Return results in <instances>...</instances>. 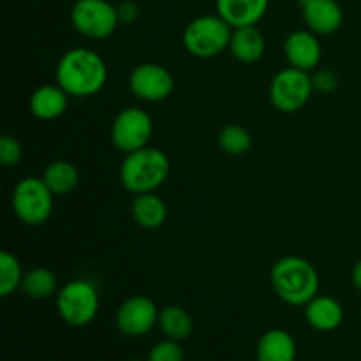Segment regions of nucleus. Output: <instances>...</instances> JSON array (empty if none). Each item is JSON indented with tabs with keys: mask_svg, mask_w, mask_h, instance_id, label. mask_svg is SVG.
<instances>
[{
	"mask_svg": "<svg viewBox=\"0 0 361 361\" xmlns=\"http://www.w3.org/2000/svg\"><path fill=\"white\" fill-rule=\"evenodd\" d=\"M55 80L69 97L83 99L99 94L108 81V66L95 49L73 48L60 56Z\"/></svg>",
	"mask_w": 361,
	"mask_h": 361,
	"instance_id": "1",
	"label": "nucleus"
},
{
	"mask_svg": "<svg viewBox=\"0 0 361 361\" xmlns=\"http://www.w3.org/2000/svg\"><path fill=\"white\" fill-rule=\"evenodd\" d=\"M271 288L291 307H305L319 293V274L310 261L300 256H284L271 267Z\"/></svg>",
	"mask_w": 361,
	"mask_h": 361,
	"instance_id": "2",
	"label": "nucleus"
},
{
	"mask_svg": "<svg viewBox=\"0 0 361 361\" xmlns=\"http://www.w3.org/2000/svg\"><path fill=\"white\" fill-rule=\"evenodd\" d=\"M171 171L169 157L161 148L145 147L141 150L126 154L120 164V183L127 192H155L168 180Z\"/></svg>",
	"mask_w": 361,
	"mask_h": 361,
	"instance_id": "3",
	"label": "nucleus"
},
{
	"mask_svg": "<svg viewBox=\"0 0 361 361\" xmlns=\"http://www.w3.org/2000/svg\"><path fill=\"white\" fill-rule=\"evenodd\" d=\"M233 27L219 14H203L189 21L182 34V44L196 59H215L229 49Z\"/></svg>",
	"mask_w": 361,
	"mask_h": 361,
	"instance_id": "4",
	"label": "nucleus"
},
{
	"mask_svg": "<svg viewBox=\"0 0 361 361\" xmlns=\"http://www.w3.org/2000/svg\"><path fill=\"white\" fill-rule=\"evenodd\" d=\"M101 298L99 291L90 281L76 279L56 293V312L60 319L73 328H83L97 317Z\"/></svg>",
	"mask_w": 361,
	"mask_h": 361,
	"instance_id": "5",
	"label": "nucleus"
},
{
	"mask_svg": "<svg viewBox=\"0 0 361 361\" xmlns=\"http://www.w3.org/2000/svg\"><path fill=\"white\" fill-rule=\"evenodd\" d=\"M51 190L44 183L42 176H25L14 185L11 196V207L18 221L25 226H42L53 214Z\"/></svg>",
	"mask_w": 361,
	"mask_h": 361,
	"instance_id": "6",
	"label": "nucleus"
},
{
	"mask_svg": "<svg viewBox=\"0 0 361 361\" xmlns=\"http://www.w3.org/2000/svg\"><path fill=\"white\" fill-rule=\"evenodd\" d=\"M270 101L281 113H296L310 101L314 94L312 74L296 67L281 69L270 83Z\"/></svg>",
	"mask_w": 361,
	"mask_h": 361,
	"instance_id": "7",
	"label": "nucleus"
},
{
	"mask_svg": "<svg viewBox=\"0 0 361 361\" xmlns=\"http://www.w3.org/2000/svg\"><path fill=\"white\" fill-rule=\"evenodd\" d=\"M71 23L83 37L108 39L120 25L118 11L108 0H76L71 7Z\"/></svg>",
	"mask_w": 361,
	"mask_h": 361,
	"instance_id": "8",
	"label": "nucleus"
},
{
	"mask_svg": "<svg viewBox=\"0 0 361 361\" xmlns=\"http://www.w3.org/2000/svg\"><path fill=\"white\" fill-rule=\"evenodd\" d=\"M154 136V120L137 106L123 108L111 123V143L123 154L148 147Z\"/></svg>",
	"mask_w": 361,
	"mask_h": 361,
	"instance_id": "9",
	"label": "nucleus"
},
{
	"mask_svg": "<svg viewBox=\"0 0 361 361\" xmlns=\"http://www.w3.org/2000/svg\"><path fill=\"white\" fill-rule=\"evenodd\" d=\"M129 88L140 101L161 102L175 90V78L161 63L145 62L130 71Z\"/></svg>",
	"mask_w": 361,
	"mask_h": 361,
	"instance_id": "10",
	"label": "nucleus"
},
{
	"mask_svg": "<svg viewBox=\"0 0 361 361\" xmlns=\"http://www.w3.org/2000/svg\"><path fill=\"white\" fill-rule=\"evenodd\" d=\"M116 328L126 337H145L159 323V309L148 296L134 295L120 303L116 310Z\"/></svg>",
	"mask_w": 361,
	"mask_h": 361,
	"instance_id": "11",
	"label": "nucleus"
},
{
	"mask_svg": "<svg viewBox=\"0 0 361 361\" xmlns=\"http://www.w3.org/2000/svg\"><path fill=\"white\" fill-rule=\"evenodd\" d=\"M284 53L289 66L296 69L312 73L319 67L321 59H323V48L314 32L295 30L286 37Z\"/></svg>",
	"mask_w": 361,
	"mask_h": 361,
	"instance_id": "12",
	"label": "nucleus"
},
{
	"mask_svg": "<svg viewBox=\"0 0 361 361\" xmlns=\"http://www.w3.org/2000/svg\"><path fill=\"white\" fill-rule=\"evenodd\" d=\"M303 21L316 35L335 34L342 27L344 11L337 0H302Z\"/></svg>",
	"mask_w": 361,
	"mask_h": 361,
	"instance_id": "13",
	"label": "nucleus"
},
{
	"mask_svg": "<svg viewBox=\"0 0 361 361\" xmlns=\"http://www.w3.org/2000/svg\"><path fill=\"white\" fill-rule=\"evenodd\" d=\"M305 321L316 331H335L344 321V307L337 298L317 295L303 307Z\"/></svg>",
	"mask_w": 361,
	"mask_h": 361,
	"instance_id": "14",
	"label": "nucleus"
},
{
	"mask_svg": "<svg viewBox=\"0 0 361 361\" xmlns=\"http://www.w3.org/2000/svg\"><path fill=\"white\" fill-rule=\"evenodd\" d=\"M270 0H215L217 14L233 28L257 25L267 14Z\"/></svg>",
	"mask_w": 361,
	"mask_h": 361,
	"instance_id": "15",
	"label": "nucleus"
},
{
	"mask_svg": "<svg viewBox=\"0 0 361 361\" xmlns=\"http://www.w3.org/2000/svg\"><path fill=\"white\" fill-rule=\"evenodd\" d=\"M67 104H69V95L59 83L42 85V87L35 88L28 101L32 115L44 122L62 116L66 113Z\"/></svg>",
	"mask_w": 361,
	"mask_h": 361,
	"instance_id": "16",
	"label": "nucleus"
},
{
	"mask_svg": "<svg viewBox=\"0 0 361 361\" xmlns=\"http://www.w3.org/2000/svg\"><path fill=\"white\" fill-rule=\"evenodd\" d=\"M296 355L298 348L295 337L282 328H271L264 331L257 341V361H296Z\"/></svg>",
	"mask_w": 361,
	"mask_h": 361,
	"instance_id": "17",
	"label": "nucleus"
},
{
	"mask_svg": "<svg viewBox=\"0 0 361 361\" xmlns=\"http://www.w3.org/2000/svg\"><path fill=\"white\" fill-rule=\"evenodd\" d=\"M229 51L238 62L256 63L263 59L264 51H267V41L256 25L233 28Z\"/></svg>",
	"mask_w": 361,
	"mask_h": 361,
	"instance_id": "18",
	"label": "nucleus"
},
{
	"mask_svg": "<svg viewBox=\"0 0 361 361\" xmlns=\"http://www.w3.org/2000/svg\"><path fill=\"white\" fill-rule=\"evenodd\" d=\"M134 222L143 229H159L168 219V207L155 192L137 194L130 204Z\"/></svg>",
	"mask_w": 361,
	"mask_h": 361,
	"instance_id": "19",
	"label": "nucleus"
},
{
	"mask_svg": "<svg viewBox=\"0 0 361 361\" xmlns=\"http://www.w3.org/2000/svg\"><path fill=\"white\" fill-rule=\"evenodd\" d=\"M42 180L53 192V196L62 197L76 189L78 182H80V173L73 162L59 159V161H53L46 166Z\"/></svg>",
	"mask_w": 361,
	"mask_h": 361,
	"instance_id": "20",
	"label": "nucleus"
},
{
	"mask_svg": "<svg viewBox=\"0 0 361 361\" xmlns=\"http://www.w3.org/2000/svg\"><path fill=\"white\" fill-rule=\"evenodd\" d=\"M157 326L166 338L183 342L192 335L194 321L190 314L180 305H166L159 310Z\"/></svg>",
	"mask_w": 361,
	"mask_h": 361,
	"instance_id": "21",
	"label": "nucleus"
},
{
	"mask_svg": "<svg viewBox=\"0 0 361 361\" xmlns=\"http://www.w3.org/2000/svg\"><path fill=\"white\" fill-rule=\"evenodd\" d=\"M59 289V281L51 270L35 267L25 271L20 291L32 300H48L51 296H56Z\"/></svg>",
	"mask_w": 361,
	"mask_h": 361,
	"instance_id": "22",
	"label": "nucleus"
},
{
	"mask_svg": "<svg viewBox=\"0 0 361 361\" xmlns=\"http://www.w3.org/2000/svg\"><path fill=\"white\" fill-rule=\"evenodd\" d=\"M219 147L224 154L238 157V155H245L247 152L252 148V134L245 129V127L238 126V123H229V126L222 127L219 133Z\"/></svg>",
	"mask_w": 361,
	"mask_h": 361,
	"instance_id": "23",
	"label": "nucleus"
},
{
	"mask_svg": "<svg viewBox=\"0 0 361 361\" xmlns=\"http://www.w3.org/2000/svg\"><path fill=\"white\" fill-rule=\"evenodd\" d=\"M23 268H21L20 259L9 250L0 252V296L7 298L14 291L21 288L23 281Z\"/></svg>",
	"mask_w": 361,
	"mask_h": 361,
	"instance_id": "24",
	"label": "nucleus"
},
{
	"mask_svg": "<svg viewBox=\"0 0 361 361\" xmlns=\"http://www.w3.org/2000/svg\"><path fill=\"white\" fill-rule=\"evenodd\" d=\"M147 361H185V351L178 341L164 338L152 345Z\"/></svg>",
	"mask_w": 361,
	"mask_h": 361,
	"instance_id": "25",
	"label": "nucleus"
},
{
	"mask_svg": "<svg viewBox=\"0 0 361 361\" xmlns=\"http://www.w3.org/2000/svg\"><path fill=\"white\" fill-rule=\"evenodd\" d=\"M23 157V147L20 141L11 134H4L0 137V162L4 168H13Z\"/></svg>",
	"mask_w": 361,
	"mask_h": 361,
	"instance_id": "26",
	"label": "nucleus"
},
{
	"mask_svg": "<svg viewBox=\"0 0 361 361\" xmlns=\"http://www.w3.org/2000/svg\"><path fill=\"white\" fill-rule=\"evenodd\" d=\"M312 83L314 90L330 94V92H334L338 87V76L331 69H316L312 74Z\"/></svg>",
	"mask_w": 361,
	"mask_h": 361,
	"instance_id": "27",
	"label": "nucleus"
},
{
	"mask_svg": "<svg viewBox=\"0 0 361 361\" xmlns=\"http://www.w3.org/2000/svg\"><path fill=\"white\" fill-rule=\"evenodd\" d=\"M116 11H118L120 23L130 25L140 18V6L136 2H133V0H126L120 6H116Z\"/></svg>",
	"mask_w": 361,
	"mask_h": 361,
	"instance_id": "28",
	"label": "nucleus"
},
{
	"mask_svg": "<svg viewBox=\"0 0 361 361\" xmlns=\"http://www.w3.org/2000/svg\"><path fill=\"white\" fill-rule=\"evenodd\" d=\"M351 282L358 291H361V259L353 267L351 270Z\"/></svg>",
	"mask_w": 361,
	"mask_h": 361,
	"instance_id": "29",
	"label": "nucleus"
},
{
	"mask_svg": "<svg viewBox=\"0 0 361 361\" xmlns=\"http://www.w3.org/2000/svg\"><path fill=\"white\" fill-rule=\"evenodd\" d=\"M129 361H147V360H129Z\"/></svg>",
	"mask_w": 361,
	"mask_h": 361,
	"instance_id": "30",
	"label": "nucleus"
},
{
	"mask_svg": "<svg viewBox=\"0 0 361 361\" xmlns=\"http://www.w3.org/2000/svg\"><path fill=\"white\" fill-rule=\"evenodd\" d=\"M360 316H361V309H360Z\"/></svg>",
	"mask_w": 361,
	"mask_h": 361,
	"instance_id": "31",
	"label": "nucleus"
}]
</instances>
